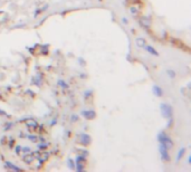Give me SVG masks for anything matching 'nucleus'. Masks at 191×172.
Instances as JSON below:
<instances>
[{
	"mask_svg": "<svg viewBox=\"0 0 191 172\" xmlns=\"http://www.w3.org/2000/svg\"><path fill=\"white\" fill-rule=\"evenodd\" d=\"M85 163H86V158L85 156H82L78 154L75 159V170L78 172L83 171L85 169Z\"/></svg>",
	"mask_w": 191,
	"mask_h": 172,
	"instance_id": "obj_3",
	"label": "nucleus"
},
{
	"mask_svg": "<svg viewBox=\"0 0 191 172\" xmlns=\"http://www.w3.org/2000/svg\"><path fill=\"white\" fill-rule=\"evenodd\" d=\"M122 21H123V24H127V19H126V18H123Z\"/></svg>",
	"mask_w": 191,
	"mask_h": 172,
	"instance_id": "obj_33",
	"label": "nucleus"
},
{
	"mask_svg": "<svg viewBox=\"0 0 191 172\" xmlns=\"http://www.w3.org/2000/svg\"><path fill=\"white\" fill-rule=\"evenodd\" d=\"M49 156H50V152H47V151H42V152H40V156H39V159H38L39 164H43L45 161H47L48 159H49Z\"/></svg>",
	"mask_w": 191,
	"mask_h": 172,
	"instance_id": "obj_10",
	"label": "nucleus"
},
{
	"mask_svg": "<svg viewBox=\"0 0 191 172\" xmlns=\"http://www.w3.org/2000/svg\"><path fill=\"white\" fill-rule=\"evenodd\" d=\"M135 44L138 45L140 48H143L144 45L147 44V42H145V39H144V38H142V37H139V38L135 39Z\"/></svg>",
	"mask_w": 191,
	"mask_h": 172,
	"instance_id": "obj_15",
	"label": "nucleus"
},
{
	"mask_svg": "<svg viewBox=\"0 0 191 172\" xmlns=\"http://www.w3.org/2000/svg\"><path fill=\"white\" fill-rule=\"evenodd\" d=\"M78 120V116L77 115H72V121L73 122H75V121H77Z\"/></svg>",
	"mask_w": 191,
	"mask_h": 172,
	"instance_id": "obj_32",
	"label": "nucleus"
},
{
	"mask_svg": "<svg viewBox=\"0 0 191 172\" xmlns=\"http://www.w3.org/2000/svg\"><path fill=\"white\" fill-rule=\"evenodd\" d=\"M0 14H2V10H0Z\"/></svg>",
	"mask_w": 191,
	"mask_h": 172,
	"instance_id": "obj_35",
	"label": "nucleus"
},
{
	"mask_svg": "<svg viewBox=\"0 0 191 172\" xmlns=\"http://www.w3.org/2000/svg\"><path fill=\"white\" fill-rule=\"evenodd\" d=\"M161 108V113L163 115L166 119H172V114H173V111H172V106L166 104V103H162L160 105Z\"/></svg>",
	"mask_w": 191,
	"mask_h": 172,
	"instance_id": "obj_2",
	"label": "nucleus"
},
{
	"mask_svg": "<svg viewBox=\"0 0 191 172\" xmlns=\"http://www.w3.org/2000/svg\"><path fill=\"white\" fill-rule=\"evenodd\" d=\"M48 147H49V143H47V142H46V141H44V142H39L38 145H37V147H38V150H40V151L46 150V149H47Z\"/></svg>",
	"mask_w": 191,
	"mask_h": 172,
	"instance_id": "obj_16",
	"label": "nucleus"
},
{
	"mask_svg": "<svg viewBox=\"0 0 191 172\" xmlns=\"http://www.w3.org/2000/svg\"><path fill=\"white\" fill-rule=\"evenodd\" d=\"M0 114H1V115H7V114H6V112L1 111V110H0Z\"/></svg>",
	"mask_w": 191,
	"mask_h": 172,
	"instance_id": "obj_34",
	"label": "nucleus"
},
{
	"mask_svg": "<svg viewBox=\"0 0 191 172\" xmlns=\"http://www.w3.org/2000/svg\"><path fill=\"white\" fill-rule=\"evenodd\" d=\"M130 11H131V14L133 15L134 17L139 16V14H140V9H139V7L136 5H132L130 7Z\"/></svg>",
	"mask_w": 191,
	"mask_h": 172,
	"instance_id": "obj_14",
	"label": "nucleus"
},
{
	"mask_svg": "<svg viewBox=\"0 0 191 172\" xmlns=\"http://www.w3.org/2000/svg\"><path fill=\"white\" fill-rule=\"evenodd\" d=\"M166 73H168V76H169L170 78H175V72L172 70H166Z\"/></svg>",
	"mask_w": 191,
	"mask_h": 172,
	"instance_id": "obj_28",
	"label": "nucleus"
},
{
	"mask_svg": "<svg viewBox=\"0 0 191 172\" xmlns=\"http://www.w3.org/2000/svg\"><path fill=\"white\" fill-rule=\"evenodd\" d=\"M153 93H154V95H157V96L161 97L162 95H163V89L161 88L160 86L154 85L153 86Z\"/></svg>",
	"mask_w": 191,
	"mask_h": 172,
	"instance_id": "obj_13",
	"label": "nucleus"
},
{
	"mask_svg": "<svg viewBox=\"0 0 191 172\" xmlns=\"http://www.w3.org/2000/svg\"><path fill=\"white\" fill-rule=\"evenodd\" d=\"M25 124L28 129H33V130H37V128H38V123L34 119H26Z\"/></svg>",
	"mask_w": 191,
	"mask_h": 172,
	"instance_id": "obj_7",
	"label": "nucleus"
},
{
	"mask_svg": "<svg viewBox=\"0 0 191 172\" xmlns=\"http://www.w3.org/2000/svg\"><path fill=\"white\" fill-rule=\"evenodd\" d=\"M144 49L147 50L148 53L149 54H151V55H153V56H159V53L157 52V50L154 49V47H152V46H150V45H144Z\"/></svg>",
	"mask_w": 191,
	"mask_h": 172,
	"instance_id": "obj_12",
	"label": "nucleus"
},
{
	"mask_svg": "<svg viewBox=\"0 0 191 172\" xmlns=\"http://www.w3.org/2000/svg\"><path fill=\"white\" fill-rule=\"evenodd\" d=\"M0 143H1V145L6 144V143H7V136H2V138H1V141H0Z\"/></svg>",
	"mask_w": 191,
	"mask_h": 172,
	"instance_id": "obj_29",
	"label": "nucleus"
},
{
	"mask_svg": "<svg viewBox=\"0 0 191 172\" xmlns=\"http://www.w3.org/2000/svg\"><path fill=\"white\" fill-rule=\"evenodd\" d=\"M129 1H131L132 5H138V3H141V0H129Z\"/></svg>",
	"mask_w": 191,
	"mask_h": 172,
	"instance_id": "obj_30",
	"label": "nucleus"
},
{
	"mask_svg": "<svg viewBox=\"0 0 191 172\" xmlns=\"http://www.w3.org/2000/svg\"><path fill=\"white\" fill-rule=\"evenodd\" d=\"M67 162H68V168H69V169L74 170V169H75V161H74V160L69 158V159H68V161H67Z\"/></svg>",
	"mask_w": 191,
	"mask_h": 172,
	"instance_id": "obj_24",
	"label": "nucleus"
},
{
	"mask_svg": "<svg viewBox=\"0 0 191 172\" xmlns=\"http://www.w3.org/2000/svg\"><path fill=\"white\" fill-rule=\"evenodd\" d=\"M158 141L160 142V143H162V144L166 145L168 149H172L173 147V142H172V140L170 139L169 136L166 135L164 132H160L158 135Z\"/></svg>",
	"mask_w": 191,
	"mask_h": 172,
	"instance_id": "obj_1",
	"label": "nucleus"
},
{
	"mask_svg": "<svg viewBox=\"0 0 191 172\" xmlns=\"http://www.w3.org/2000/svg\"><path fill=\"white\" fill-rule=\"evenodd\" d=\"M15 152H16L17 156H21L22 154V147L21 145H16V147H15Z\"/></svg>",
	"mask_w": 191,
	"mask_h": 172,
	"instance_id": "obj_23",
	"label": "nucleus"
},
{
	"mask_svg": "<svg viewBox=\"0 0 191 172\" xmlns=\"http://www.w3.org/2000/svg\"><path fill=\"white\" fill-rule=\"evenodd\" d=\"M33 82H34V84L35 85H37V86H40V84H42V79H40V77H33Z\"/></svg>",
	"mask_w": 191,
	"mask_h": 172,
	"instance_id": "obj_25",
	"label": "nucleus"
},
{
	"mask_svg": "<svg viewBox=\"0 0 191 172\" xmlns=\"http://www.w3.org/2000/svg\"><path fill=\"white\" fill-rule=\"evenodd\" d=\"M15 143H16V141H15L14 138H9V142H8V147H10V149H12V147H15Z\"/></svg>",
	"mask_w": 191,
	"mask_h": 172,
	"instance_id": "obj_27",
	"label": "nucleus"
},
{
	"mask_svg": "<svg viewBox=\"0 0 191 172\" xmlns=\"http://www.w3.org/2000/svg\"><path fill=\"white\" fill-rule=\"evenodd\" d=\"M8 19V16H7V15H6L5 17H2V18H1V19H0V25H1V24H2L3 21H6V20Z\"/></svg>",
	"mask_w": 191,
	"mask_h": 172,
	"instance_id": "obj_31",
	"label": "nucleus"
},
{
	"mask_svg": "<svg viewBox=\"0 0 191 172\" xmlns=\"http://www.w3.org/2000/svg\"><path fill=\"white\" fill-rule=\"evenodd\" d=\"M184 152H186V149L184 147H182V149H180V151L178 152V156H177V161L179 162L181 160V158L183 156V154H184Z\"/></svg>",
	"mask_w": 191,
	"mask_h": 172,
	"instance_id": "obj_21",
	"label": "nucleus"
},
{
	"mask_svg": "<svg viewBox=\"0 0 191 172\" xmlns=\"http://www.w3.org/2000/svg\"><path fill=\"white\" fill-rule=\"evenodd\" d=\"M22 160H24V162H25L26 164H31L33 163L36 159L34 158V156H33V153H26V154H24L22 156Z\"/></svg>",
	"mask_w": 191,
	"mask_h": 172,
	"instance_id": "obj_9",
	"label": "nucleus"
},
{
	"mask_svg": "<svg viewBox=\"0 0 191 172\" xmlns=\"http://www.w3.org/2000/svg\"><path fill=\"white\" fill-rule=\"evenodd\" d=\"M82 115H83L86 120H93L96 116V113H95L93 110H86V111H82Z\"/></svg>",
	"mask_w": 191,
	"mask_h": 172,
	"instance_id": "obj_8",
	"label": "nucleus"
},
{
	"mask_svg": "<svg viewBox=\"0 0 191 172\" xmlns=\"http://www.w3.org/2000/svg\"><path fill=\"white\" fill-rule=\"evenodd\" d=\"M5 165H6V168L7 169H9V170H12V171H21V168H19V167H17V165H15L14 163H11L10 161H5Z\"/></svg>",
	"mask_w": 191,
	"mask_h": 172,
	"instance_id": "obj_11",
	"label": "nucleus"
},
{
	"mask_svg": "<svg viewBox=\"0 0 191 172\" xmlns=\"http://www.w3.org/2000/svg\"><path fill=\"white\" fill-rule=\"evenodd\" d=\"M58 85L61 86V87L64 89V91H66V89H68V87H69L68 84H67L65 81H63V79H59V81H58Z\"/></svg>",
	"mask_w": 191,
	"mask_h": 172,
	"instance_id": "obj_18",
	"label": "nucleus"
},
{
	"mask_svg": "<svg viewBox=\"0 0 191 172\" xmlns=\"http://www.w3.org/2000/svg\"><path fill=\"white\" fill-rule=\"evenodd\" d=\"M91 142H92V139H91V136L89 135V134H80V143L82 145H89L91 144Z\"/></svg>",
	"mask_w": 191,
	"mask_h": 172,
	"instance_id": "obj_6",
	"label": "nucleus"
},
{
	"mask_svg": "<svg viewBox=\"0 0 191 172\" xmlns=\"http://www.w3.org/2000/svg\"><path fill=\"white\" fill-rule=\"evenodd\" d=\"M76 151H77L78 153H80V156H85V158H86V156H89V151H87V150H85V149H77V150H76Z\"/></svg>",
	"mask_w": 191,
	"mask_h": 172,
	"instance_id": "obj_20",
	"label": "nucleus"
},
{
	"mask_svg": "<svg viewBox=\"0 0 191 172\" xmlns=\"http://www.w3.org/2000/svg\"><path fill=\"white\" fill-rule=\"evenodd\" d=\"M48 7H49V6H48V5H45V6H43V7H40V8H38V9H37V10H36V12L34 14V17H37L39 14H42V12H44V10H46V9H47Z\"/></svg>",
	"mask_w": 191,
	"mask_h": 172,
	"instance_id": "obj_17",
	"label": "nucleus"
},
{
	"mask_svg": "<svg viewBox=\"0 0 191 172\" xmlns=\"http://www.w3.org/2000/svg\"><path fill=\"white\" fill-rule=\"evenodd\" d=\"M92 96H93V92H92V91L85 92V94H84V97H85V100H86V101H89Z\"/></svg>",
	"mask_w": 191,
	"mask_h": 172,
	"instance_id": "obj_26",
	"label": "nucleus"
},
{
	"mask_svg": "<svg viewBox=\"0 0 191 172\" xmlns=\"http://www.w3.org/2000/svg\"><path fill=\"white\" fill-rule=\"evenodd\" d=\"M14 126V122H7L5 123V125H3V131H9L11 128Z\"/></svg>",
	"mask_w": 191,
	"mask_h": 172,
	"instance_id": "obj_22",
	"label": "nucleus"
},
{
	"mask_svg": "<svg viewBox=\"0 0 191 172\" xmlns=\"http://www.w3.org/2000/svg\"><path fill=\"white\" fill-rule=\"evenodd\" d=\"M159 150H160L161 158H162V160H163V161L169 162V161H170L169 149H168V147H166L164 144H162V143H160V145H159Z\"/></svg>",
	"mask_w": 191,
	"mask_h": 172,
	"instance_id": "obj_4",
	"label": "nucleus"
},
{
	"mask_svg": "<svg viewBox=\"0 0 191 172\" xmlns=\"http://www.w3.org/2000/svg\"><path fill=\"white\" fill-rule=\"evenodd\" d=\"M139 21H140V25H141L145 30H149L150 28H151V20H150L148 17H141V18L139 19Z\"/></svg>",
	"mask_w": 191,
	"mask_h": 172,
	"instance_id": "obj_5",
	"label": "nucleus"
},
{
	"mask_svg": "<svg viewBox=\"0 0 191 172\" xmlns=\"http://www.w3.org/2000/svg\"><path fill=\"white\" fill-rule=\"evenodd\" d=\"M27 139L29 140V141L34 142V143H36V142H38V135H35V134H28L27 135Z\"/></svg>",
	"mask_w": 191,
	"mask_h": 172,
	"instance_id": "obj_19",
	"label": "nucleus"
}]
</instances>
